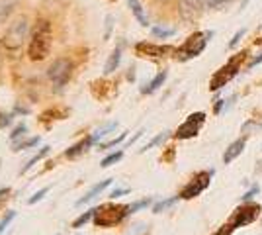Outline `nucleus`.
Returning <instances> with one entry per match:
<instances>
[{"instance_id":"obj_1","label":"nucleus","mask_w":262,"mask_h":235,"mask_svg":"<svg viewBox=\"0 0 262 235\" xmlns=\"http://www.w3.org/2000/svg\"><path fill=\"white\" fill-rule=\"evenodd\" d=\"M51 51V24L47 20H41L35 28L30 41L28 55L32 61H43Z\"/></svg>"},{"instance_id":"obj_2","label":"nucleus","mask_w":262,"mask_h":235,"mask_svg":"<svg viewBox=\"0 0 262 235\" xmlns=\"http://www.w3.org/2000/svg\"><path fill=\"white\" fill-rule=\"evenodd\" d=\"M130 216V206H102L94 210V222L98 228H110Z\"/></svg>"},{"instance_id":"obj_3","label":"nucleus","mask_w":262,"mask_h":235,"mask_svg":"<svg viewBox=\"0 0 262 235\" xmlns=\"http://www.w3.org/2000/svg\"><path fill=\"white\" fill-rule=\"evenodd\" d=\"M207 37H211V32H205V34H194L190 35L186 41H184V45L176 51L178 55V59L180 61H188V59H194V57H197L203 49H205V43H207Z\"/></svg>"},{"instance_id":"obj_4","label":"nucleus","mask_w":262,"mask_h":235,"mask_svg":"<svg viewBox=\"0 0 262 235\" xmlns=\"http://www.w3.org/2000/svg\"><path fill=\"white\" fill-rule=\"evenodd\" d=\"M28 30H30V24H28V18H18L14 24H10V28H8V32L4 35V43H6V47H10V49H18L22 43H24V39L28 37Z\"/></svg>"},{"instance_id":"obj_5","label":"nucleus","mask_w":262,"mask_h":235,"mask_svg":"<svg viewBox=\"0 0 262 235\" xmlns=\"http://www.w3.org/2000/svg\"><path fill=\"white\" fill-rule=\"evenodd\" d=\"M70 71H72V63L66 57H59V59H55L51 63V67L47 71V77L53 82V86L61 88V86H65L66 80L70 78Z\"/></svg>"},{"instance_id":"obj_6","label":"nucleus","mask_w":262,"mask_h":235,"mask_svg":"<svg viewBox=\"0 0 262 235\" xmlns=\"http://www.w3.org/2000/svg\"><path fill=\"white\" fill-rule=\"evenodd\" d=\"M259 216H261V206H259V204H245V206H241V208L235 210L233 220L229 222V226L233 230H239V228H243V226L253 224Z\"/></svg>"},{"instance_id":"obj_7","label":"nucleus","mask_w":262,"mask_h":235,"mask_svg":"<svg viewBox=\"0 0 262 235\" xmlns=\"http://www.w3.org/2000/svg\"><path fill=\"white\" fill-rule=\"evenodd\" d=\"M211 174H213V170H205V172H197L196 176L182 188V192H180V198H184V200H192V198H196L199 196L207 186H209V178H211Z\"/></svg>"},{"instance_id":"obj_8","label":"nucleus","mask_w":262,"mask_h":235,"mask_svg":"<svg viewBox=\"0 0 262 235\" xmlns=\"http://www.w3.org/2000/svg\"><path fill=\"white\" fill-rule=\"evenodd\" d=\"M203 122H205V114H203V112H194V114H190V116L186 118V122L176 130L174 137H178V139L196 137V135L199 134V130H201V126H203Z\"/></svg>"},{"instance_id":"obj_9","label":"nucleus","mask_w":262,"mask_h":235,"mask_svg":"<svg viewBox=\"0 0 262 235\" xmlns=\"http://www.w3.org/2000/svg\"><path fill=\"white\" fill-rule=\"evenodd\" d=\"M237 71H239V57H235V59L229 61L227 65H223V67L211 77V80H209V90H219V88H223L231 78L237 75Z\"/></svg>"},{"instance_id":"obj_10","label":"nucleus","mask_w":262,"mask_h":235,"mask_svg":"<svg viewBox=\"0 0 262 235\" xmlns=\"http://www.w3.org/2000/svg\"><path fill=\"white\" fill-rule=\"evenodd\" d=\"M205 0H180V14L184 20H194L201 14Z\"/></svg>"},{"instance_id":"obj_11","label":"nucleus","mask_w":262,"mask_h":235,"mask_svg":"<svg viewBox=\"0 0 262 235\" xmlns=\"http://www.w3.org/2000/svg\"><path fill=\"white\" fill-rule=\"evenodd\" d=\"M110 184H112V178H106V180H102V182H98V184H94V186H92V188L86 192V196H82L80 200L76 202V206H82V204H86V202L94 200V198H96L98 194H102V192H104V190H106Z\"/></svg>"},{"instance_id":"obj_12","label":"nucleus","mask_w":262,"mask_h":235,"mask_svg":"<svg viewBox=\"0 0 262 235\" xmlns=\"http://www.w3.org/2000/svg\"><path fill=\"white\" fill-rule=\"evenodd\" d=\"M245 139H237V141H233L229 145V149L225 151V155H223V163H227L229 165L231 161H235L243 151H245Z\"/></svg>"},{"instance_id":"obj_13","label":"nucleus","mask_w":262,"mask_h":235,"mask_svg":"<svg viewBox=\"0 0 262 235\" xmlns=\"http://www.w3.org/2000/svg\"><path fill=\"white\" fill-rule=\"evenodd\" d=\"M164 80H166V71H161L149 84H145V86L141 88V92H143V94H153V92H157V90L163 86Z\"/></svg>"},{"instance_id":"obj_14","label":"nucleus","mask_w":262,"mask_h":235,"mask_svg":"<svg viewBox=\"0 0 262 235\" xmlns=\"http://www.w3.org/2000/svg\"><path fill=\"white\" fill-rule=\"evenodd\" d=\"M120 61H122V45H118V47L112 51V55H110V59H108V63H106V67H104V73H106V75L114 73L116 69L120 67Z\"/></svg>"},{"instance_id":"obj_15","label":"nucleus","mask_w":262,"mask_h":235,"mask_svg":"<svg viewBox=\"0 0 262 235\" xmlns=\"http://www.w3.org/2000/svg\"><path fill=\"white\" fill-rule=\"evenodd\" d=\"M130 8L141 26H149V18H147V14H145V10H143V6H141L139 0H130Z\"/></svg>"},{"instance_id":"obj_16","label":"nucleus","mask_w":262,"mask_h":235,"mask_svg":"<svg viewBox=\"0 0 262 235\" xmlns=\"http://www.w3.org/2000/svg\"><path fill=\"white\" fill-rule=\"evenodd\" d=\"M137 51H145L147 55L163 57L164 53L170 51V47H157V45H153V43H139V45H137Z\"/></svg>"},{"instance_id":"obj_17","label":"nucleus","mask_w":262,"mask_h":235,"mask_svg":"<svg viewBox=\"0 0 262 235\" xmlns=\"http://www.w3.org/2000/svg\"><path fill=\"white\" fill-rule=\"evenodd\" d=\"M94 139L92 137H88V139H82V141H78L76 145H72L70 149H66L65 151V157H76V155H80L82 151H86V147L92 143Z\"/></svg>"},{"instance_id":"obj_18","label":"nucleus","mask_w":262,"mask_h":235,"mask_svg":"<svg viewBox=\"0 0 262 235\" xmlns=\"http://www.w3.org/2000/svg\"><path fill=\"white\" fill-rule=\"evenodd\" d=\"M92 218H94V210H88V212L80 214V216H78V218L72 222V228H74V230H78V228H82L84 224H88Z\"/></svg>"},{"instance_id":"obj_19","label":"nucleus","mask_w":262,"mask_h":235,"mask_svg":"<svg viewBox=\"0 0 262 235\" xmlns=\"http://www.w3.org/2000/svg\"><path fill=\"white\" fill-rule=\"evenodd\" d=\"M47 153H49V147H43V149H41V151H39L35 157H32V159L28 161V165L22 168V172H28V170H30L32 167H35V165H37V163H39V161H41V159H43Z\"/></svg>"},{"instance_id":"obj_20","label":"nucleus","mask_w":262,"mask_h":235,"mask_svg":"<svg viewBox=\"0 0 262 235\" xmlns=\"http://www.w3.org/2000/svg\"><path fill=\"white\" fill-rule=\"evenodd\" d=\"M16 2H18V0H10V2H4V4H0V22H2L4 18H8V16H10V12L14 10Z\"/></svg>"},{"instance_id":"obj_21","label":"nucleus","mask_w":262,"mask_h":235,"mask_svg":"<svg viewBox=\"0 0 262 235\" xmlns=\"http://www.w3.org/2000/svg\"><path fill=\"white\" fill-rule=\"evenodd\" d=\"M151 32H153V35H157V37H170V35L176 34L174 28H163V26H155Z\"/></svg>"},{"instance_id":"obj_22","label":"nucleus","mask_w":262,"mask_h":235,"mask_svg":"<svg viewBox=\"0 0 262 235\" xmlns=\"http://www.w3.org/2000/svg\"><path fill=\"white\" fill-rule=\"evenodd\" d=\"M178 198H180V196H174V198H168V200H161V202H159V204H155V208H153V212H155V214H161V212H164L166 208H170V206H172L174 202L178 200Z\"/></svg>"},{"instance_id":"obj_23","label":"nucleus","mask_w":262,"mask_h":235,"mask_svg":"<svg viewBox=\"0 0 262 235\" xmlns=\"http://www.w3.org/2000/svg\"><path fill=\"white\" fill-rule=\"evenodd\" d=\"M124 157V151H116V153H112V155H108L104 161H102V167H110V165H114V163H118L120 159Z\"/></svg>"},{"instance_id":"obj_24","label":"nucleus","mask_w":262,"mask_h":235,"mask_svg":"<svg viewBox=\"0 0 262 235\" xmlns=\"http://www.w3.org/2000/svg\"><path fill=\"white\" fill-rule=\"evenodd\" d=\"M116 128H118V122H110L108 126H104L102 130H98L96 134L92 135V139L96 141V139H100V137H104V135H108V134H110V132H112V130H116Z\"/></svg>"},{"instance_id":"obj_25","label":"nucleus","mask_w":262,"mask_h":235,"mask_svg":"<svg viewBox=\"0 0 262 235\" xmlns=\"http://www.w3.org/2000/svg\"><path fill=\"white\" fill-rule=\"evenodd\" d=\"M166 135H168V132H163V134L157 135L155 139H151V141H149V143H147V145L141 149V153H143V151H149V149H153V147H155V145H159V143H163L164 139H166Z\"/></svg>"},{"instance_id":"obj_26","label":"nucleus","mask_w":262,"mask_h":235,"mask_svg":"<svg viewBox=\"0 0 262 235\" xmlns=\"http://www.w3.org/2000/svg\"><path fill=\"white\" fill-rule=\"evenodd\" d=\"M37 143H39V135H35V137H30V139H26L24 143L16 145V151H22V149H30V147L37 145Z\"/></svg>"},{"instance_id":"obj_27","label":"nucleus","mask_w":262,"mask_h":235,"mask_svg":"<svg viewBox=\"0 0 262 235\" xmlns=\"http://www.w3.org/2000/svg\"><path fill=\"white\" fill-rule=\"evenodd\" d=\"M14 218H16V212H12V210H10V212H8V214H6V216L0 220V235H2V232H4V230L10 226V222H12Z\"/></svg>"},{"instance_id":"obj_28","label":"nucleus","mask_w":262,"mask_h":235,"mask_svg":"<svg viewBox=\"0 0 262 235\" xmlns=\"http://www.w3.org/2000/svg\"><path fill=\"white\" fill-rule=\"evenodd\" d=\"M126 137H128V134H120L116 139H112V141H108V143H102V145H100V149H110V147H114V145H120Z\"/></svg>"},{"instance_id":"obj_29","label":"nucleus","mask_w":262,"mask_h":235,"mask_svg":"<svg viewBox=\"0 0 262 235\" xmlns=\"http://www.w3.org/2000/svg\"><path fill=\"white\" fill-rule=\"evenodd\" d=\"M151 198H145V200H141V202H135V204H131L130 206V214H135L137 210H141V208H147L149 204H151Z\"/></svg>"},{"instance_id":"obj_30","label":"nucleus","mask_w":262,"mask_h":235,"mask_svg":"<svg viewBox=\"0 0 262 235\" xmlns=\"http://www.w3.org/2000/svg\"><path fill=\"white\" fill-rule=\"evenodd\" d=\"M26 132H28L26 124H20V126L14 130V134H10V139H12V141H16L18 137H24V135H26Z\"/></svg>"},{"instance_id":"obj_31","label":"nucleus","mask_w":262,"mask_h":235,"mask_svg":"<svg viewBox=\"0 0 262 235\" xmlns=\"http://www.w3.org/2000/svg\"><path fill=\"white\" fill-rule=\"evenodd\" d=\"M47 192H49V186H45V188H41L39 192H35V194H33L32 198L28 200V204H35V202H39V200H41V198H43V196H45V194H47Z\"/></svg>"},{"instance_id":"obj_32","label":"nucleus","mask_w":262,"mask_h":235,"mask_svg":"<svg viewBox=\"0 0 262 235\" xmlns=\"http://www.w3.org/2000/svg\"><path fill=\"white\" fill-rule=\"evenodd\" d=\"M10 124H12V114H0V128L4 130Z\"/></svg>"},{"instance_id":"obj_33","label":"nucleus","mask_w":262,"mask_h":235,"mask_svg":"<svg viewBox=\"0 0 262 235\" xmlns=\"http://www.w3.org/2000/svg\"><path fill=\"white\" fill-rule=\"evenodd\" d=\"M243 35H245V30H239V32H237V34H235V37H233V39H231V43H229V47H231V49H233V47H237V45H239V41H241V37H243Z\"/></svg>"},{"instance_id":"obj_34","label":"nucleus","mask_w":262,"mask_h":235,"mask_svg":"<svg viewBox=\"0 0 262 235\" xmlns=\"http://www.w3.org/2000/svg\"><path fill=\"white\" fill-rule=\"evenodd\" d=\"M257 192H259V186H253V188H251V190H249V192L243 196V202H249L251 198H253V196H255V194H257Z\"/></svg>"},{"instance_id":"obj_35","label":"nucleus","mask_w":262,"mask_h":235,"mask_svg":"<svg viewBox=\"0 0 262 235\" xmlns=\"http://www.w3.org/2000/svg\"><path fill=\"white\" fill-rule=\"evenodd\" d=\"M130 192V188H116L112 194H110V198H118V196H122V194H128Z\"/></svg>"},{"instance_id":"obj_36","label":"nucleus","mask_w":262,"mask_h":235,"mask_svg":"<svg viewBox=\"0 0 262 235\" xmlns=\"http://www.w3.org/2000/svg\"><path fill=\"white\" fill-rule=\"evenodd\" d=\"M225 2H229V0H207V6H209V8H219V6L225 4Z\"/></svg>"},{"instance_id":"obj_37","label":"nucleus","mask_w":262,"mask_h":235,"mask_svg":"<svg viewBox=\"0 0 262 235\" xmlns=\"http://www.w3.org/2000/svg\"><path fill=\"white\" fill-rule=\"evenodd\" d=\"M233 232H235V230H233L229 224H227V226H223V228H221V230H219V232H217L215 235H231Z\"/></svg>"},{"instance_id":"obj_38","label":"nucleus","mask_w":262,"mask_h":235,"mask_svg":"<svg viewBox=\"0 0 262 235\" xmlns=\"http://www.w3.org/2000/svg\"><path fill=\"white\" fill-rule=\"evenodd\" d=\"M8 194H10V188L6 186V188H0V206H2V202L8 200Z\"/></svg>"},{"instance_id":"obj_39","label":"nucleus","mask_w":262,"mask_h":235,"mask_svg":"<svg viewBox=\"0 0 262 235\" xmlns=\"http://www.w3.org/2000/svg\"><path fill=\"white\" fill-rule=\"evenodd\" d=\"M143 232H145V226H143V224H139V230H131L128 235H141Z\"/></svg>"},{"instance_id":"obj_40","label":"nucleus","mask_w":262,"mask_h":235,"mask_svg":"<svg viewBox=\"0 0 262 235\" xmlns=\"http://www.w3.org/2000/svg\"><path fill=\"white\" fill-rule=\"evenodd\" d=\"M259 63H262V55H261V57H257V59H253V61H251V65H249V67H257V65H259Z\"/></svg>"},{"instance_id":"obj_41","label":"nucleus","mask_w":262,"mask_h":235,"mask_svg":"<svg viewBox=\"0 0 262 235\" xmlns=\"http://www.w3.org/2000/svg\"><path fill=\"white\" fill-rule=\"evenodd\" d=\"M257 170H259V172H262V161H259V167H257Z\"/></svg>"},{"instance_id":"obj_42","label":"nucleus","mask_w":262,"mask_h":235,"mask_svg":"<svg viewBox=\"0 0 262 235\" xmlns=\"http://www.w3.org/2000/svg\"><path fill=\"white\" fill-rule=\"evenodd\" d=\"M247 4H249V0H245V2H243V8H245V6H247Z\"/></svg>"}]
</instances>
